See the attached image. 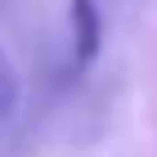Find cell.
Here are the masks:
<instances>
[{
  "label": "cell",
  "mask_w": 157,
  "mask_h": 157,
  "mask_svg": "<svg viewBox=\"0 0 157 157\" xmlns=\"http://www.w3.org/2000/svg\"><path fill=\"white\" fill-rule=\"evenodd\" d=\"M18 99H23V81H18V67H13L9 49L0 45V126L18 112Z\"/></svg>",
  "instance_id": "cell-2"
},
{
  "label": "cell",
  "mask_w": 157,
  "mask_h": 157,
  "mask_svg": "<svg viewBox=\"0 0 157 157\" xmlns=\"http://www.w3.org/2000/svg\"><path fill=\"white\" fill-rule=\"evenodd\" d=\"M67 23H72V72H85L103 45V18H99L94 0H72L67 5Z\"/></svg>",
  "instance_id": "cell-1"
}]
</instances>
